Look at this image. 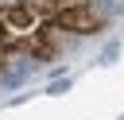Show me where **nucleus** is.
I'll return each mask as SVG.
<instances>
[{
  "mask_svg": "<svg viewBox=\"0 0 124 120\" xmlns=\"http://www.w3.org/2000/svg\"><path fill=\"white\" fill-rule=\"evenodd\" d=\"M66 89H70V77H58V81L46 85V93H66Z\"/></svg>",
  "mask_w": 124,
  "mask_h": 120,
  "instance_id": "7ed1b4c3",
  "label": "nucleus"
},
{
  "mask_svg": "<svg viewBox=\"0 0 124 120\" xmlns=\"http://www.w3.org/2000/svg\"><path fill=\"white\" fill-rule=\"evenodd\" d=\"M116 58H120V43H108V46H105V54H101V62L108 66V62H116Z\"/></svg>",
  "mask_w": 124,
  "mask_h": 120,
  "instance_id": "f03ea898",
  "label": "nucleus"
},
{
  "mask_svg": "<svg viewBox=\"0 0 124 120\" xmlns=\"http://www.w3.org/2000/svg\"><path fill=\"white\" fill-rule=\"evenodd\" d=\"M50 19H54L58 27L74 31V35H97V31L105 27V19H97L85 0H78V4H58V12H54Z\"/></svg>",
  "mask_w": 124,
  "mask_h": 120,
  "instance_id": "f257e3e1",
  "label": "nucleus"
},
{
  "mask_svg": "<svg viewBox=\"0 0 124 120\" xmlns=\"http://www.w3.org/2000/svg\"><path fill=\"white\" fill-rule=\"evenodd\" d=\"M0 43H8V31H4V23H0Z\"/></svg>",
  "mask_w": 124,
  "mask_h": 120,
  "instance_id": "20e7f679",
  "label": "nucleus"
}]
</instances>
